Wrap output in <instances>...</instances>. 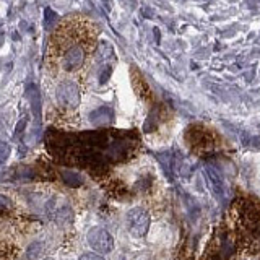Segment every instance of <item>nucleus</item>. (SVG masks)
I'll return each mask as SVG.
<instances>
[{
    "label": "nucleus",
    "mask_w": 260,
    "mask_h": 260,
    "mask_svg": "<svg viewBox=\"0 0 260 260\" xmlns=\"http://www.w3.org/2000/svg\"><path fill=\"white\" fill-rule=\"evenodd\" d=\"M98 44L96 23L73 15L59 23L49 39L46 63L52 73H78L91 59Z\"/></svg>",
    "instance_id": "f257e3e1"
},
{
    "label": "nucleus",
    "mask_w": 260,
    "mask_h": 260,
    "mask_svg": "<svg viewBox=\"0 0 260 260\" xmlns=\"http://www.w3.org/2000/svg\"><path fill=\"white\" fill-rule=\"evenodd\" d=\"M70 138L72 140L67 142H57L65 146V151H62L63 161L85 166L88 171L104 168L109 161L127 159L137 146V140L124 134L91 132Z\"/></svg>",
    "instance_id": "f03ea898"
},
{
    "label": "nucleus",
    "mask_w": 260,
    "mask_h": 260,
    "mask_svg": "<svg viewBox=\"0 0 260 260\" xmlns=\"http://www.w3.org/2000/svg\"><path fill=\"white\" fill-rule=\"evenodd\" d=\"M236 226L239 242L246 249H260V207L250 200H241L236 207Z\"/></svg>",
    "instance_id": "7ed1b4c3"
},
{
    "label": "nucleus",
    "mask_w": 260,
    "mask_h": 260,
    "mask_svg": "<svg viewBox=\"0 0 260 260\" xmlns=\"http://www.w3.org/2000/svg\"><path fill=\"white\" fill-rule=\"evenodd\" d=\"M55 100L59 108L62 111H77L80 106V88L75 81L72 80H63L60 81V85L55 89Z\"/></svg>",
    "instance_id": "20e7f679"
},
{
    "label": "nucleus",
    "mask_w": 260,
    "mask_h": 260,
    "mask_svg": "<svg viewBox=\"0 0 260 260\" xmlns=\"http://www.w3.org/2000/svg\"><path fill=\"white\" fill-rule=\"evenodd\" d=\"M187 142L193 150L200 153H211L216 148V142L210 128H202L195 125L190 127L189 134H187Z\"/></svg>",
    "instance_id": "39448f33"
},
{
    "label": "nucleus",
    "mask_w": 260,
    "mask_h": 260,
    "mask_svg": "<svg viewBox=\"0 0 260 260\" xmlns=\"http://www.w3.org/2000/svg\"><path fill=\"white\" fill-rule=\"evenodd\" d=\"M125 221H127L128 231L134 238H143V236L148 233L150 215H148V211L140 208V207L130 210L125 215Z\"/></svg>",
    "instance_id": "423d86ee"
},
{
    "label": "nucleus",
    "mask_w": 260,
    "mask_h": 260,
    "mask_svg": "<svg viewBox=\"0 0 260 260\" xmlns=\"http://www.w3.org/2000/svg\"><path fill=\"white\" fill-rule=\"evenodd\" d=\"M86 241L89 244L96 254H109L114 249V239L109 234L108 230H104L101 226H94L88 231L86 234Z\"/></svg>",
    "instance_id": "0eeeda50"
},
{
    "label": "nucleus",
    "mask_w": 260,
    "mask_h": 260,
    "mask_svg": "<svg viewBox=\"0 0 260 260\" xmlns=\"http://www.w3.org/2000/svg\"><path fill=\"white\" fill-rule=\"evenodd\" d=\"M89 122L94 127H108L114 122V112L109 108H100L89 116Z\"/></svg>",
    "instance_id": "6e6552de"
},
{
    "label": "nucleus",
    "mask_w": 260,
    "mask_h": 260,
    "mask_svg": "<svg viewBox=\"0 0 260 260\" xmlns=\"http://www.w3.org/2000/svg\"><path fill=\"white\" fill-rule=\"evenodd\" d=\"M205 176L208 179V182H210V187H211V190H213L216 195H221L223 193V177L221 174L218 173L216 168L215 166H207L205 168Z\"/></svg>",
    "instance_id": "1a4fd4ad"
},
{
    "label": "nucleus",
    "mask_w": 260,
    "mask_h": 260,
    "mask_svg": "<svg viewBox=\"0 0 260 260\" xmlns=\"http://www.w3.org/2000/svg\"><path fill=\"white\" fill-rule=\"evenodd\" d=\"M52 218H54V221L59 226H65V224H69L73 219V213H72V210L67 205H62V207H59L54 211Z\"/></svg>",
    "instance_id": "9d476101"
},
{
    "label": "nucleus",
    "mask_w": 260,
    "mask_h": 260,
    "mask_svg": "<svg viewBox=\"0 0 260 260\" xmlns=\"http://www.w3.org/2000/svg\"><path fill=\"white\" fill-rule=\"evenodd\" d=\"M62 177L65 179V182L70 185H80L81 182V177L77 173H73V171H62Z\"/></svg>",
    "instance_id": "9b49d317"
},
{
    "label": "nucleus",
    "mask_w": 260,
    "mask_h": 260,
    "mask_svg": "<svg viewBox=\"0 0 260 260\" xmlns=\"http://www.w3.org/2000/svg\"><path fill=\"white\" fill-rule=\"evenodd\" d=\"M78 260H104V257L96 254V252H86V254H83Z\"/></svg>",
    "instance_id": "f8f14e48"
},
{
    "label": "nucleus",
    "mask_w": 260,
    "mask_h": 260,
    "mask_svg": "<svg viewBox=\"0 0 260 260\" xmlns=\"http://www.w3.org/2000/svg\"><path fill=\"white\" fill-rule=\"evenodd\" d=\"M2 148H4V156H2V159L5 161V159H7V154H8V148H7V145H5V143L2 145Z\"/></svg>",
    "instance_id": "ddd939ff"
},
{
    "label": "nucleus",
    "mask_w": 260,
    "mask_h": 260,
    "mask_svg": "<svg viewBox=\"0 0 260 260\" xmlns=\"http://www.w3.org/2000/svg\"><path fill=\"white\" fill-rule=\"evenodd\" d=\"M49 260H51V258H49Z\"/></svg>",
    "instance_id": "4468645a"
}]
</instances>
